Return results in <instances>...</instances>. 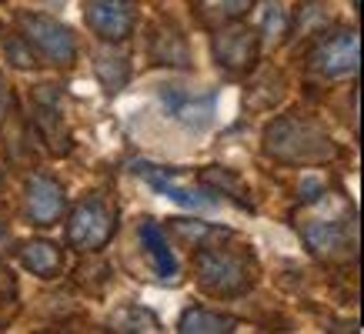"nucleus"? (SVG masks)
<instances>
[{
  "label": "nucleus",
  "instance_id": "a211bd4d",
  "mask_svg": "<svg viewBox=\"0 0 364 334\" xmlns=\"http://www.w3.org/2000/svg\"><path fill=\"white\" fill-rule=\"evenodd\" d=\"M200 181L208 184V188H214V194H231L237 204H244V208H251V198H247V188H244L241 181L234 178L231 171H224V167H204L200 171Z\"/></svg>",
  "mask_w": 364,
  "mask_h": 334
},
{
  "label": "nucleus",
  "instance_id": "393cba45",
  "mask_svg": "<svg viewBox=\"0 0 364 334\" xmlns=\"http://www.w3.org/2000/svg\"><path fill=\"white\" fill-rule=\"evenodd\" d=\"M351 4H354V7H358V4H361V0H351Z\"/></svg>",
  "mask_w": 364,
  "mask_h": 334
},
{
  "label": "nucleus",
  "instance_id": "4be33fe9",
  "mask_svg": "<svg viewBox=\"0 0 364 334\" xmlns=\"http://www.w3.org/2000/svg\"><path fill=\"white\" fill-rule=\"evenodd\" d=\"M7 111H11V87H7V80L0 77V121L7 117Z\"/></svg>",
  "mask_w": 364,
  "mask_h": 334
},
{
  "label": "nucleus",
  "instance_id": "dca6fc26",
  "mask_svg": "<svg viewBox=\"0 0 364 334\" xmlns=\"http://www.w3.org/2000/svg\"><path fill=\"white\" fill-rule=\"evenodd\" d=\"M107 328L111 331H161V321L154 311H147L141 304H127L107 318Z\"/></svg>",
  "mask_w": 364,
  "mask_h": 334
},
{
  "label": "nucleus",
  "instance_id": "f3484780",
  "mask_svg": "<svg viewBox=\"0 0 364 334\" xmlns=\"http://www.w3.org/2000/svg\"><path fill=\"white\" fill-rule=\"evenodd\" d=\"M254 7V0H198V11L208 23H231L241 21Z\"/></svg>",
  "mask_w": 364,
  "mask_h": 334
},
{
  "label": "nucleus",
  "instance_id": "6e6552de",
  "mask_svg": "<svg viewBox=\"0 0 364 334\" xmlns=\"http://www.w3.org/2000/svg\"><path fill=\"white\" fill-rule=\"evenodd\" d=\"M87 23L107 44H121L134 33L137 11L131 0H87Z\"/></svg>",
  "mask_w": 364,
  "mask_h": 334
},
{
  "label": "nucleus",
  "instance_id": "f03ea898",
  "mask_svg": "<svg viewBox=\"0 0 364 334\" xmlns=\"http://www.w3.org/2000/svg\"><path fill=\"white\" fill-rule=\"evenodd\" d=\"M264 151L284 164H318L334 157L331 137L308 117H277L264 131Z\"/></svg>",
  "mask_w": 364,
  "mask_h": 334
},
{
  "label": "nucleus",
  "instance_id": "1a4fd4ad",
  "mask_svg": "<svg viewBox=\"0 0 364 334\" xmlns=\"http://www.w3.org/2000/svg\"><path fill=\"white\" fill-rule=\"evenodd\" d=\"M134 171H137L154 190H161L164 198H171L174 204H181V208H191V211H210V208H218L214 190L184 184V181H177L174 171H161V167H154V164H137Z\"/></svg>",
  "mask_w": 364,
  "mask_h": 334
},
{
  "label": "nucleus",
  "instance_id": "7ed1b4c3",
  "mask_svg": "<svg viewBox=\"0 0 364 334\" xmlns=\"http://www.w3.org/2000/svg\"><path fill=\"white\" fill-rule=\"evenodd\" d=\"M114 231H117V211L111 200L97 194L84 198L67 217V241L74 251H84V254L100 251L114 237Z\"/></svg>",
  "mask_w": 364,
  "mask_h": 334
},
{
  "label": "nucleus",
  "instance_id": "9d476101",
  "mask_svg": "<svg viewBox=\"0 0 364 334\" xmlns=\"http://www.w3.org/2000/svg\"><path fill=\"white\" fill-rule=\"evenodd\" d=\"M23 211H27L31 224H37V227L60 221L67 211L64 188L54 178H47V174H33L27 181V188H23Z\"/></svg>",
  "mask_w": 364,
  "mask_h": 334
},
{
  "label": "nucleus",
  "instance_id": "412c9836",
  "mask_svg": "<svg viewBox=\"0 0 364 334\" xmlns=\"http://www.w3.org/2000/svg\"><path fill=\"white\" fill-rule=\"evenodd\" d=\"M281 23H284V14H281V4H277V0H271V4H267V14H264V27H267V33H281L284 31V27H281Z\"/></svg>",
  "mask_w": 364,
  "mask_h": 334
},
{
  "label": "nucleus",
  "instance_id": "39448f33",
  "mask_svg": "<svg viewBox=\"0 0 364 334\" xmlns=\"http://www.w3.org/2000/svg\"><path fill=\"white\" fill-rule=\"evenodd\" d=\"M361 64V37L358 31H331L328 37H321L318 47L311 50V74L328 80L348 77Z\"/></svg>",
  "mask_w": 364,
  "mask_h": 334
},
{
  "label": "nucleus",
  "instance_id": "20e7f679",
  "mask_svg": "<svg viewBox=\"0 0 364 334\" xmlns=\"http://www.w3.org/2000/svg\"><path fill=\"white\" fill-rule=\"evenodd\" d=\"M21 37L47 64L70 67L77 60V41H74L70 27H64L47 14H21Z\"/></svg>",
  "mask_w": 364,
  "mask_h": 334
},
{
  "label": "nucleus",
  "instance_id": "423d86ee",
  "mask_svg": "<svg viewBox=\"0 0 364 334\" xmlns=\"http://www.w3.org/2000/svg\"><path fill=\"white\" fill-rule=\"evenodd\" d=\"M304 244L321 261H348L358 247V224L354 217H324V221H301Z\"/></svg>",
  "mask_w": 364,
  "mask_h": 334
},
{
  "label": "nucleus",
  "instance_id": "aec40b11",
  "mask_svg": "<svg viewBox=\"0 0 364 334\" xmlns=\"http://www.w3.org/2000/svg\"><path fill=\"white\" fill-rule=\"evenodd\" d=\"M4 50H7V57H11L14 67H33L37 64V60L31 57V50H27V41H23L21 33L7 37V41H4Z\"/></svg>",
  "mask_w": 364,
  "mask_h": 334
},
{
  "label": "nucleus",
  "instance_id": "9b49d317",
  "mask_svg": "<svg viewBox=\"0 0 364 334\" xmlns=\"http://www.w3.org/2000/svg\"><path fill=\"white\" fill-rule=\"evenodd\" d=\"M141 244H144V251H147V257H151V264H154L157 278H164V281L174 278L177 257H174V251L167 247V237H164V231H161V224L141 221Z\"/></svg>",
  "mask_w": 364,
  "mask_h": 334
},
{
  "label": "nucleus",
  "instance_id": "f8f14e48",
  "mask_svg": "<svg viewBox=\"0 0 364 334\" xmlns=\"http://www.w3.org/2000/svg\"><path fill=\"white\" fill-rule=\"evenodd\" d=\"M37 127H41L47 147H50L54 154H67V151H70V131H67L60 111H57L54 104H44L41 97H37Z\"/></svg>",
  "mask_w": 364,
  "mask_h": 334
},
{
  "label": "nucleus",
  "instance_id": "f257e3e1",
  "mask_svg": "<svg viewBox=\"0 0 364 334\" xmlns=\"http://www.w3.org/2000/svg\"><path fill=\"white\" fill-rule=\"evenodd\" d=\"M194 271H198L200 288L218 298H237L244 291H251L254 278H257V264H254L251 251H231L224 244H200L198 257H194Z\"/></svg>",
  "mask_w": 364,
  "mask_h": 334
},
{
  "label": "nucleus",
  "instance_id": "ddd939ff",
  "mask_svg": "<svg viewBox=\"0 0 364 334\" xmlns=\"http://www.w3.org/2000/svg\"><path fill=\"white\" fill-rule=\"evenodd\" d=\"M21 264L37 278H54L60 271V247L54 241H31L21 251Z\"/></svg>",
  "mask_w": 364,
  "mask_h": 334
},
{
  "label": "nucleus",
  "instance_id": "4468645a",
  "mask_svg": "<svg viewBox=\"0 0 364 334\" xmlns=\"http://www.w3.org/2000/svg\"><path fill=\"white\" fill-rule=\"evenodd\" d=\"M237 318L231 314H218L208 311V308H191V311L181 314V331L184 334H228L237 328Z\"/></svg>",
  "mask_w": 364,
  "mask_h": 334
},
{
  "label": "nucleus",
  "instance_id": "6ab92c4d",
  "mask_svg": "<svg viewBox=\"0 0 364 334\" xmlns=\"http://www.w3.org/2000/svg\"><path fill=\"white\" fill-rule=\"evenodd\" d=\"M97 77L107 90H121L124 84H127V64H124V57L100 54L97 57Z\"/></svg>",
  "mask_w": 364,
  "mask_h": 334
},
{
  "label": "nucleus",
  "instance_id": "2eb2a0df",
  "mask_svg": "<svg viewBox=\"0 0 364 334\" xmlns=\"http://www.w3.org/2000/svg\"><path fill=\"white\" fill-rule=\"evenodd\" d=\"M151 54L157 57V64H174V67H184L191 60V50L184 44V37L177 31H171V27H157L154 31Z\"/></svg>",
  "mask_w": 364,
  "mask_h": 334
},
{
  "label": "nucleus",
  "instance_id": "0eeeda50",
  "mask_svg": "<svg viewBox=\"0 0 364 334\" xmlns=\"http://www.w3.org/2000/svg\"><path fill=\"white\" fill-rule=\"evenodd\" d=\"M210 50H214V60L228 74H247L257 64V57H261V33L254 31V27H247V23L231 21V27L214 33Z\"/></svg>",
  "mask_w": 364,
  "mask_h": 334
},
{
  "label": "nucleus",
  "instance_id": "5701e85b",
  "mask_svg": "<svg viewBox=\"0 0 364 334\" xmlns=\"http://www.w3.org/2000/svg\"><path fill=\"white\" fill-rule=\"evenodd\" d=\"M11 241V227H7V217L0 214V254H4V244Z\"/></svg>",
  "mask_w": 364,
  "mask_h": 334
},
{
  "label": "nucleus",
  "instance_id": "b1692460",
  "mask_svg": "<svg viewBox=\"0 0 364 334\" xmlns=\"http://www.w3.org/2000/svg\"><path fill=\"white\" fill-rule=\"evenodd\" d=\"M0 184H4V164H0Z\"/></svg>",
  "mask_w": 364,
  "mask_h": 334
}]
</instances>
